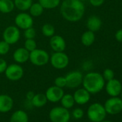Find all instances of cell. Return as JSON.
Instances as JSON below:
<instances>
[{
	"instance_id": "1",
	"label": "cell",
	"mask_w": 122,
	"mask_h": 122,
	"mask_svg": "<svg viewBox=\"0 0 122 122\" xmlns=\"http://www.w3.org/2000/svg\"><path fill=\"white\" fill-rule=\"evenodd\" d=\"M85 11V5L80 0H63L60 5L61 15L71 22L80 21L83 17Z\"/></svg>"
},
{
	"instance_id": "2",
	"label": "cell",
	"mask_w": 122,
	"mask_h": 122,
	"mask_svg": "<svg viewBox=\"0 0 122 122\" xmlns=\"http://www.w3.org/2000/svg\"><path fill=\"white\" fill-rule=\"evenodd\" d=\"M105 82L101 73L92 71L83 76L82 85L91 94H96L103 89L106 84Z\"/></svg>"
},
{
	"instance_id": "3",
	"label": "cell",
	"mask_w": 122,
	"mask_h": 122,
	"mask_svg": "<svg viewBox=\"0 0 122 122\" xmlns=\"http://www.w3.org/2000/svg\"><path fill=\"white\" fill-rule=\"evenodd\" d=\"M106 115L103 105L100 103H93L87 109V116L91 122H101L106 118Z\"/></svg>"
},
{
	"instance_id": "4",
	"label": "cell",
	"mask_w": 122,
	"mask_h": 122,
	"mask_svg": "<svg viewBox=\"0 0 122 122\" xmlns=\"http://www.w3.org/2000/svg\"><path fill=\"white\" fill-rule=\"evenodd\" d=\"M71 116L69 110L63 106H55L49 112V118L51 122H69Z\"/></svg>"
},
{
	"instance_id": "5",
	"label": "cell",
	"mask_w": 122,
	"mask_h": 122,
	"mask_svg": "<svg viewBox=\"0 0 122 122\" xmlns=\"http://www.w3.org/2000/svg\"><path fill=\"white\" fill-rule=\"evenodd\" d=\"M49 62L54 68L62 70L68 67L70 59L68 55L64 52H54L50 56Z\"/></svg>"
},
{
	"instance_id": "6",
	"label": "cell",
	"mask_w": 122,
	"mask_h": 122,
	"mask_svg": "<svg viewBox=\"0 0 122 122\" xmlns=\"http://www.w3.org/2000/svg\"><path fill=\"white\" fill-rule=\"evenodd\" d=\"M29 60L35 66H44L50 61V55L45 50L36 48L30 52Z\"/></svg>"
},
{
	"instance_id": "7",
	"label": "cell",
	"mask_w": 122,
	"mask_h": 122,
	"mask_svg": "<svg viewBox=\"0 0 122 122\" xmlns=\"http://www.w3.org/2000/svg\"><path fill=\"white\" fill-rule=\"evenodd\" d=\"M107 114L117 115L122 111V99L118 96L111 97L103 105Z\"/></svg>"
},
{
	"instance_id": "8",
	"label": "cell",
	"mask_w": 122,
	"mask_h": 122,
	"mask_svg": "<svg viewBox=\"0 0 122 122\" xmlns=\"http://www.w3.org/2000/svg\"><path fill=\"white\" fill-rule=\"evenodd\" d=\"M21 33L20 29L17 26L10 25L5 28L3 32V40L10 45L16 44L20 39Z\"/></svg>"
},
{
	"instance_id": "9",
	"label": "cell",
	"mask_w": 122,
	"mask_h": 122,
	"mask_svg": "<svg viewBox=\"0 0 122 122\" xmlns=\"http://www.w3.org/2000/svg\"><path fill=\"white\" fill-rule=\"evenodd\" d=\"M24 69L18 63L11 64L7 66L5 71L6 78L12 81H17L20 80L24 76Z\"/></svg>"
},
{
	"instance_id": "10",
	"label": "cell",
	"mask_w": 122,
	"mask_h": 122,
	"mask_svg": "<svg viewBox=\"0 0 122 122\" xmlns=\"http://www.w3.org/2000/svg\"><path fill=\"white\" fill-rule=\"evenodd\" d=\"M66 87L71 89L78 88L83 82V75L81 71H73L68 73L66 76Z\"/></svg>"
},
{
	"instance_id": "11",
	"label": "cell",
	"mask_w": 122,
	"mask_h": 122,
	"mask_svg": "<svg viewBox=\"0 0 122 122\" xmlns=\"http://www.w3.org/2000/svg\"><path fill=\"white\" fill-rule=\"evenodd\" d=\"M15 26H17L19 29L26 30L33 26L34 20L32 17L26 12H20L16 15L15 18Z\"/></svg>"
},
{
	"instance_id": "12",
	"label": "cell",
	"mask_w": 122,
	"mask_h": 122,
	"mask_svg": "<svg viewBox=\"0 0 122 122\" xmlns=\"http://www.w3.org/2000/svg\"><path fill=\"white\" fill-rule=\"evenodd\" d=\"M105 88L108 96L111 97H116L120 95L122 90V84L118 79L113 78L107 81L105 84Z\"/></svg>"
},
{
	"instance_id": "13",
	"label": "cell",
	"mask_w": 122,
	"mask_h": 122,
	"mask_svg": "<svg viewBox=\"0 0 122 122\" xmlns=\"http://www.w3.org/2000/svg\"><path fill=\"white\" fill-rule=\"evenodd\" d=\"M45 94L46 96L47 101H50L51 103H57L62 98L65 93L63 88H59L56 86H53L49 87Z\"/></svg>"
},
{
	"instance_id": "14",
	"label": "cell",
	"mask_w": 122,
	"mask_h": 122,
	"mask_svg": "<svg viewBox=\"0 0 122 122\" xmlns=\"http://www.w3.org/2000/svg\"><path fill=\"white\" fill-rule=\"evenodd\" d=\"M50 46L54 52H64L66 48V42L62 36L54 35L50 39Z\"/></svg>"
},
{
	"instance_id": "15",
	"label": "cell",
	"mask_w": 122,
	"mask_h": 122,
	"mask_svg": "<svg viewBox=\"0 0 122 122\" xmlns=\"http://www.w3.org/2000/svg\"><path fill=\"white\" fill-rule=\"evenodd\" d=\"M73 96L75 103L78 105H85L88 103L91 99V93L84 88L77 89Z\"/></svg>"
},
{
	"instance_id": "16",
	"label": "cell",
	"mask_w": 122,
	"mask_h": 122,
	"mask_svg": "<svg viewBox=\"0 0 122 122\" xmlns=\"http://www.w3.org/2000/svg\"><path fill=\"white\" fill-rule=\"evenodd\" d=\"M14 106V100L7 94L0 95V112L7 113L10 111Z\"/></svg>"
},
{
	"instance_id": "17",
	"label": "cell",
	"mask_w": 122,
	"mask_h": 122,
	"mask_svg": "<svg viewBox=\"0 0 122 122\" xmlns=\"http://www.w3.org/2000/svg\"><path fill=\"white\" fill-rule=\"evenodd\" d=\"M30 52L25 47H19L16 49L13 53V59L18 64H22L29 60Z\"/></svg>"
},
{
	"instance_id": "18",
	"label": "cell",
	"mask_w": 122,
	"mask_h": 122,
	"mask_svg": "<svg viewBox=\"0 0 122 122\" xmlns=\"http://www.w3.org/2000/svg\"><path fill=\"white\" fill-rule=\"evenodd\" d=\"M102 26V22L99 17L96 15L90 16L86 22V27L88 30L93 32H98Z\"/></svg>"
},
{
	"instance_id": "19",
	"label": "cell",
	"mask_w": 122,
	"mask_h": 122,
	"mask_svg": "<svg viewBox=\"0 0 122 122\" xmlns=\"http://www.w3.org/2000/svg\"><path fill=\"white\" fill-rule=\"evenodd\" d=\"M10 122H29L28 114L23 110H17L12 114Z\"/></svg>"
},
{
	"instance_id": "20",
	"label": "cell",
	"mask_w": 122,
	"mask_h": 122,
	"mask_svg": "<svg viewBox=\"0 0 122 122\" xmlns=\"http://www.w3.org/2000/svg\"><path fill=\"white\" fill-rule=\"evenodd\" d=\"M96 40V36H95V32L87 30L85 32L83 33L81 37V43L86 46V47H89L93 44Z\"/></svg>"
},
{
	"instance_id": "21",
	"label": "cell",
	"mask_w": 122,
	"mask_h": 122,
	"mask_svg": "<svg viewBox=\"0 0 122 122\" xmlns=\"http://www.w3.org/2000/svg\"><path fill=\"white\" fill-rule=\"evenodd\" d=\"M47 103V99L45 94L44 93H37L35 94L32 100L31 101V104L32 106L36 108H42L45 106Z\"/></svg>"
},
{
	"instance_id": "22",
	"label": "cell",
	"mask_w": 122,
	"mask_h": 122,
	"mask_svg": "<svg viewBox=\"0 0 122 122\" xmlns=\"http://www.w3.org/2000/svg\"><path fill=\"white\" fill-rule=\"evenodd\" d=\"M15 9V4L12 0H0V12L9 14Z\"/></svg>"
},
{
	"instance_id": "23",
	"label": "cell",
	"mask_w": 122,
	"mask_h": 122,
	"mask_svg": "<svg viewBox=\"0 0 122 122\" xmlns=\"http://www.w3.org/2000/svg\"><path fill=\"white\" fill-rule=\"evenodd\" d=\"M61 103V106H63L67 109H70L73 108L75 105V100L73 98V96L70 93L64 94L62 97V98L60 101Z\"/></svg>"
},
{
	"instance_id": "24",
	"label": "cell",
	"mask_w": 122,
	"mask_h": 122,
	"mask_svg": "<svg viewBox=\"0 0 122 122\" xmlns=\"http://www.w3.org/2000/svg\"><path fill=\"white\" fill-rule=\"evenodd\" d=\"M32 3V0H14L15 7L22 12L29 10Z\"/></svg>"
},
{
	"instance_id": "25",
	"label": "cell",
	"mask_w": 122,
	"mask_h": 122,
	"mask_svg": "<svg viewBox=\"0 0 122 122\" xmlns=\"http://www.w3.org/2000/svg\"><path fill=\"white\" fill-rule=\"evenodd\" d=\"M44 10L45 9L42 7V6L39 2L32 3L31 7L29 9L30 15L32 17H40V15H42V13L44 12Z\"/></svg>"
},
{
	"instance_id": "26",
	"label": "cell",
	"mask_w": 122,
	"mask_h": 122,
	"mask_svg": "<svg viewBox=\"0 0 122 122\" xmlns=\"http://www.w3.org/2000/svg\"><path fill=\"white\" fill-rule=\"evenodd\" d=\"M38 2L44 9L52 10L57 8L60 5V0H38Z\"/></svg>"
},
{
	"instance_id": "27",
	"label": "cell",
	"mask_w": 122,
	"mask_h": 122,
	"mask_svg": "<svg viewBox=\"0 0 122 122\" xmlns=\"http://www.w3.org/2000/svg\"><path fill=\"white\" fill-rule=\"evenodd\" d=\"M55 27L50 23H46L42 27V33L46 37H51L55 35Z\"/></svg>"
},
{
	"instance_id": "28",
	"label": "cell",
	"mask_w": 122,
	"mask_h": 122,
	"mask_svg": "<svg viewBox=\"0 0 122 122\" xmlns=\"http://www.w3.org/2000/svg\"><path fill=\"white\" fill-rule=\"evenodd\" d=\"M24 47L30 52L35 50L37 48V43L35 39H26L24 44Z\"/></svg>"
},
{
	"instance_id": "29",
	"label": "cell",
	"mask_w": 122,
	"mask_h": 122,
	"mask_svg": "<svg viewBox=\"0 0 122 122\" xmlns=\"http://www.w3.org/2000/svg\"><path fill=\"white\" fill-rule=\"evenodd\" d=\"M10 50V45L4 40L0 41V55H7Z\"/></svg>"
},
{
	"instance_id": "30",
	"label": "cell",
	"mask_w": 122,
	"mask_h": 122,
	"mask_svg": "<svg viewBox=\"0 0 122 122\" xmlns=\"http://www.w3.org/2000/svg\"><path fill=\"white\" fill-rule=\"evenodd\" d=\"M54 83H55V86H57L59 88H63L66 87V78L64 76L57 77L55 79Z\"/></svg>"
},
{
	"instance_id": "31",
	"label": "cell",
	"mask_w": 122,
	"mask_h": 122,
	"mask_svg": "<svg viewBox=\"0 0 122 122\" xmlns=\"http://www.w3.org/2000/svg\"><path fill=\"white\" fill-rule=\"evenodd\" d=\"M24 35L25 39H35V37H36V31L32 27H31L25 30Z\"/></svg>"
},
{
	"instance_id": "32",
	"label": "cell",
	"mask_w": 122,
	"mask_h": 122,
	"mask_svg": "<svg viewBox=\"0 0 122 122\" xmlns=\"http://www.w3.org/2000/svg\"><path fill=\"white\" fill-rule=\"evenodd\" d=\"M102 76H103V78H104L105 81H110V80L114 78V72L110 68H106L104 70Z\"/></svg>"
},
{
	"instance_id": "33",
	"label": "cell",
	"mask_w": 122,
	"mask_h": 122,
	"mask_svg": "<svg viewBox=\"0 0 122 122\" xmlns=\"http://www.w3.org/2000/svg\"><path fill=\"white\" fill-rule=\"evenodd\" d=\"M72 116L75 119H81L84 116V111L81 108H76L73 109V111H72Z\"/></svg>"
},
{
	"instance_id": "34",
	"label": "cell",
	"mask_w": 122,
	"mask_h": 122,
	"mask_svg": "<svg viewBox=\"0 0 122 122\" xmlns=\"http://www.w3.org/2000/svg\"><path fill=\"white\" fill-rule=\"evenodd\" d=\"M7 62L3 58L0 57V73H5V70L7 69Z\"/></svg>"
},
{
	"instance_id": "35",
	"label": "cell",
	"mask_w": 122,
	"mask_h": 122,
	"mask_svg": "<svg viewBox=\"0 0 122 122\" xmlns=\"http://www.w3.org/2000/svg\"><path fill=\"white\" fill-rule=\"evenodd\" d=\"M90 4L95 7H101L105 2V0H88Z\"/></svg>"
},
{
	"instance_id": "36",
	"label": "cell",
	"mask_w": 122,
	"mask_h": 122,
	"mask_svg": "<svg viewBox=\"0 0 122 122\" xmlns=\"http://www.w3.org/2000/svg\"><path fill=\"white\" fill-rule=\"evenodd\" d=\"M93 67V63L91 61H86L83 64V68L84 71H90Z\"/></svg>"
},
{
	"instance_id": "37",
	"label": "cell",
	"mask_w": 122,
	"mask_h": 122,
	"mask_svg": "<svg viewBox=\"0 0 122 122\" xmlns=\"http://www.w3.org/2000/svg\"><path fill=\"white\" fill-rule=\"evenodd\" d=\"M115 39L118 42H122V29L116 31V32L115 33Z\"/></svg>"
},
{
	"instance_id": "38",
	"label": "cell",
	"mask_w": 122,
	"mask_h": 122,
	"mask_svg": "<svg viewBox=\"0 0 122 122\" xmlns=\"http://www.w3.org/2000/svg\"><path fill=\"white\" fill-rule=\"evenodd\" d=\"M35 93L33 91H28L26 94V99L27 101H31L33 98V97L35 96Z\"/></svg>"
},
{
	"instance_id": "39",
	"label": "cell",
	"mask_w": 122,
	"mask_h": 122,
	"mask_svg": "<svg viewBox=\"0 0 122 122\" xmlns=\"http://www.w3.org/2000/svg\"><path fill=\"white\" fill-rule=\"evenodd\" d=\"M101 122H113V121H108V120H103L102 121H101Z\"/></svg>"
},
{
	"instance_id": "40",
	"label": "cell",
	"mask_w": 122,
	"mask_h": 122,
	"mask_svg": "<svg viewBox=\"0 0 122 122\" xmlns=\"http://www.w3.org/2000/svg\"><path fill=\"white\" fill-rule=\"evenodd\" d=\"M119 96H121V98L122 99V90H121V93H120V95Z\"/></svg>"
},
{
	"instance_id": "41",
	"label": "cell",
	"mask_w": 122,
	"mask_h": 122,
	"mask_svg": "<svg viewBox=\"0 0 122 122\" xmlns=\"http://www.w3.org/2000/svg\"><path fill=\"white\" fill-rule=\"evenodd\" d=\"M80 1H81V2H84L87 1V0H80Z\"/></svg>"
},
{
	"instance_id": "42",
	"label": "cell",
	"mask_w": 122,
	"mask_h": 122,
	"mask_svg": "<svg viewBox=\"0 0 122 122\" xmlns=\"http://www.w3.org/2000/svg\"><path fill=\"white\" fill-rule=\"evenodd\" d=\"M12 1H14V0H12Z\"/></svg>"
},
{
	"instance_id": "43",
	"label": "cell",
	"mask_w": 122,
	"mask_h": 122,
	"mask_svg": "<svg viewBox=\"0 0 122 122\" xmlns=\"http://www.w3.org/2000/svg\"><path fill=\"white\" fill-rule=\"evenodd\" d=\"M121 1H122V0H121Z\"/></svg>"
}]
</instances>
